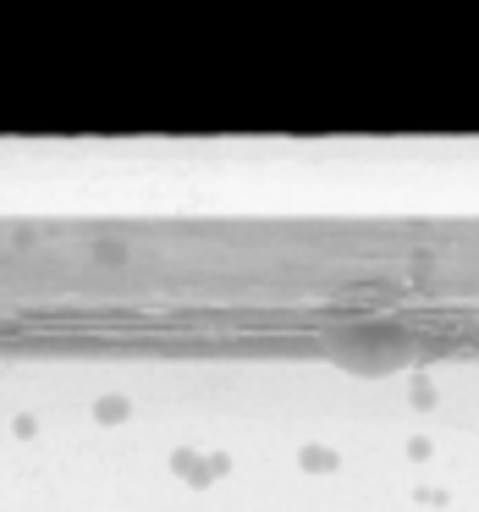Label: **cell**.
<instances>
[{
    "label": "cell",
    "instance_id": "cell-1",
    "mask_svg": "<svg viewBox=\"0 0 479 512\" xmlns=\"http://www.w3.org/2000/svg\"><path fill=\"white\" fill-rule=\"evenodd\" d=\"M413 358V342L391 325H364V331H347L336 342V364L358 369V375H391Z\"/></svg>",
    "mask_w": 479,
    "mask_h": 512
}]
</instances>
